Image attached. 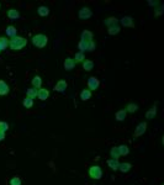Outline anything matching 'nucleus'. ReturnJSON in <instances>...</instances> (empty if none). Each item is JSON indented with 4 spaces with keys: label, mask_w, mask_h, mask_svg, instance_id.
<instances>
[{
    "label": "nucleus",
    "mask_w": 164,
    "mask_h": 185,
    "mask_svg": "<svg viewBox=\"0 0 164 185\" xmlns=\"http://www.w3.org/2000/svg\"><path fill=\"white\" fill-rule=\"evenodd\" d=\"M80 38H82V41H86V42L93 41V32H91V31H88V30H84L82 32Z\"/></svg>",
    "instance_id": "nucleus-19"
},
{
    "label": "nucleus",
    "mask_w": 164,
    "mask_h": 185,
    "mask_svg": "<svg viewBox=\"0 0 164 185\" xmlns=\"http://www.w3.org/2000/svg\"><path fill=\"white\" fill-rule=\"evenodd\" d=\"M5 138V132H2V131H0V141H2Z\"/></svg>",
    "instance_id": "nucleus-36"
},
{
    "label": "nucleus",
    "mask_w": 164,
    "mask_h": 185,
    "mask_svg": "<svg viewBox=\"0 0 164 185\" xmlns=\"http://www.w3.org/2000/svg\"><path fill=\"white\" fill-rule=\"evenodd\" d=\"M110 156H111L112 159H119V158L121 157L120 153H119L117 147H112V148H111V151H110Z\"/></svg>",
    "instance_id": "nucleus-32"
},
{
    "label": "nucleus",
    "mask_w": 164,
    "mask_h": 185,
    "mask_svg": "<svg viewBox=\"0 0 164 185\" xmlns=\"http://www.w3.org/2000/svg\"><path fill=\"white\" fill-rule=\"evenodd\" d=\"M91 16H93V11H91L89 7H86V6L82 7V9L79 10V12H78V17H79L80 20H88V19H90Z\"/></svg>",
    "instance_id": "nucleus-5"
},
{
    "label": "nucleus",
    "mask_w": 164,
    "mask_h": 185,
    "mask_svg": "<svg viewBox=\"0 0 164 185\" xmlns=\"http://www.w3.org/2000/svg\"><path fill=\"white\" fill-rule=\"evenodd\" d=\"M78 48H79V52H88V48H89V42H86V41H79V43H78Z\"/></svg>",
    "instance_id": "nucleus-27"
},
{
    "label": "nucleus",
    "mask_w": 164,
    "mask_h": 185,
    "mask_svg": "<svg viewBox=\"0 0 164 185\" xmlns=\"http://www.w3.org/2000/svg\"><path fill=\"white\" fill-rule=\"evenodd\" d=\"M99 87H100V80H99L97 78H95V77H90V78L88 79V89H89L90 92H95V90H97Z\"/></svg>",
    "instance_id": "nucleus-4"
},
{
    "label": "nucleus",
    "mask_w": 164,
    "mask_h": 185,
    "mask_svg": "<svg viewBox=\"0 0 164 185\" xmlns=\"http://www.w3.org/2000/svg\"><path fill=\"white\" fill-rule=\"evenodd\" d=\"M26 45L27 40L22 36H15L9 40V48H11L12 51H21L22 48L26 47Z\"/></svg>",
    "instance_id": "nucleus-1"
},
{
    "label": "nucleus",
    "mask_w": 164,
    "mask_h": 185,
    "mask_svg": "<svg viewBox=\"0 0 164 185\" xmlns=\"http://www.w3.org/2000/svg\"><path fill=\"white\" fill-rule=\"evenodd\" d=\"M10 92V87L7 85L6 82L0 80V96H5Z\"/></svg>",
    "instance_id": "nucleus-10"
},
{
    "label": "nucleus",
    "mask_w": 164,
    "mask_h": 185,
    "mask_svg": "<svg viewBox=\"0 0 164 185\" xmlns=\"http://www.w3.org/2000/svg\"><path fill=\"white\" fill-rule=\"evenodd\" d=\"M5 32H6V36H7V37H10V38H12V37L17 36V28H16L15 26H12V25L7 26V27H6V30H5Z\"/></svg>",
    "instance_id": "nucleus-12"
},
{
    "label": "nucleus",
    "mask_w": 164,
    "mask_h": 185,
    "mask_svg": "<svg viewBox=\"0 0 164 185\" xmlns=\"http://www.w3.org/2000/svg\"><path fill=\"white\" fill-rule=\"evenodd\" d=\"M31 84H32V88H36V89H40L41 85H42V78L40 75H35L31 80Z\"/></svg>",
    "instance_id": "nucleus-16"
},
{
    "label": "nucleus",
    "mask_w": 164,
    "mask_h": 185,
    "mask_svg": "<svg viewBox=\"0 0 164 185\" xmlns=\"http://www.w3.org/2000/svg\"><path fill=\"white\" fill-rule=\"evenodd\" d=\"M73 59H74L76 64H77V63H83V62L85 61V54H84L83 52H77Z\"/></svg>",
    "instance_id": "nucleus-29"
},
{
    "label": "nucleus",
    "mask_w": 164,
    "mask_h": 185,
    "mask_svg": "<svg viewBox=\"0 0 164 185\" xmlns=\"http://www.w3.org/2000/svg\"><path fill=\"white\" fill-rule=\"evenodd\" d=\"M67 87H68V84H67V82L66 80H58L57 83H56V87H54V90L57 92H64L67 90Z\"/></svg>",
    "instance_id": "nucleus-8"
},
{
    "label": "nucleus",
    "mask_w": 164,
    "mask_h": 185,
    "mask_svg": "<svg viewBox=\"0 0 164 185\" xmlns=\"http://www.w3.org/2000/svg\"><path fill=\"white\" fill-rule=\"evenodd\" d=\"M104 24L107 26V27H111V26H115V25H119V20L116 19V17H114V16H111V17H107L105 21H104Z\"/></svg>",
    "instance_id": "nucleus-21"
},
{
    "label": "nucleus",
    "mask_w": 164,
    "mask_h": 185,
    "mask_svg": "<svg viewBox=\"0 0 164 185\" xmlns=\"http://www.w3.org/2000/svg\"><path fill=\"white\" fill-rule=\"evenodd\" d=\"M88 174H89V177H90L91 179L99 180V179L102 178V169H101L97 164H95V166H91V167L89 168Z\"/></svg>",
    "instance_id": "nucleus-3"
},
{
    "label": "nucleus",
    "mask_w": 164,
    "mask_h": 185,
    "mask_svg": "<svg viewBox=\"0 0 164 185\" xmlns=\"http://www.w3.org/2000/svg\"><path fill=\"white\" fill-rule=\"evenodd\" d=\"M119 166H120L119 159H112V158H110V159L107 161V167H109L111 170H119Z\"/></svg>",
    "instance_id": "nucleus-14"
},
{
    "label": "nucleus",
    "mask_w": 164,
    "mask_h": 185,
    "mask_svg": "<svg viewBox=\"0 0 164 185\" xmlns=\"http://www.w3.org/2000/svg\"><path fill=\"white\" fill-rule=\"evenodd\" d=\"M120 31H121V28H120V26H119V25H115V26L107 27V32H109V35H111V36L119 35V33H120Z\"/></svg>",
    "instance_id": "nucleus-23"
},
{
    "label": "nucleus",
    "mask_w": 164,
    "mask_h": 185,
    "mask_svg": "<svg viewBox=\"0 0 164 185\" xmlns=\"http://www.w3.org/2000/svg\"><path fill=\"white\" fill-rule=\"evenodd\" d=\"M149 5H158V1H149Z\"/></svg>",
    "instance_id": "nucleus-37"
},
{
    "label": "nucleus",
    "mask_w": 164,
    "mask_h": 185,
    "mask_svg": "<svg viewBox=\"0 0 164 185\" xmlns=\"http://www.w3.org/2000/svg\"><path fill=\"white\" fill-rule=\"evenodd\" d=\"M117 149H119V153H120L121 157H122V156H127V154L130 153V148H128V146H126V144L119 146Z\"/></svg>",
    "instance_id": "nucleus-24"
},
{
    "label": "nucleus",
    "mask_w": 164,
    "mask_h": 185,
    "mask_svg": "<svg viewBox=\"0 0 164 185\" xmlns=\"http://www.w3.org/2000/svg\"><path fill=\"white\" fill-rule=\"evenodd\" d=\"M7 130H9V123L5 122V121H0V131L6 132Z\"/></svg>",
    "instance_id": "nucleus-34"
},
{
    "label": "nucleus",
    "mask_w": 164,
    "mask_h": 185,
    "mask_svg": "<svg viewBox=\"0 0 164 185\" xmlns=\"http://www.w3.org/2000/svg\"><path fill=\"white\" fill-rule=\"evenodd\" d=\"M125 110H126V112H131V114H133V112H136V111L138 110V105L135 104V102H130V104L125 107Z\"/></svg>",
    "instance_id": "nucleus-26"
},
{
    "label": "nucleus",
    "mask_w": 164,
    "mask_h": 185,
    "mask_svg": "<svg viewBox=\"0 0 164 185\" xmlns=\"http://www.w3.org/2000/svg\"><path fill=\"white\" fill-rule=\"evenodd\" d=\"M22 184V180L20 177H14L10 179V185H21Z\"/></svg>",
    "instance_id": "nucleus-33"
},
{
    "label": "nucleus",
    "mask_w": 164,
    "mask_h": 185,
    "mask_svg": "<svg viewBox=\"0 0 164 185\" xmlns=\"http://www.w3.org/2000/svg\"><path fill=\"white\" fill-rule=\"evenodd\" d=\"M146 130H147V123H146V122H141V123H138V125H137V127H136V131H135L133 137H135V138H137V137H140V136L145 135Z\"/></svg>",
    "instance_id": "nucleus-6"
},
{
    "label": "nucleus",
    "mask_w": 164,
    "mask_h": 185,
    "mask_svg": "<svg viewBox=\"0 0 164 185\" xmlns=\"http://www.w3.org/2000/svg\"><path fill=\"white\" fill-rule=\"evenodd\" d=\"M31 42L32 45L36 47V48H43L47 46L48 43V37L43 33H37V35H33L32 38H31Z\"/></svg>",
    "instance_id": "nucleus-2"
},
{
    "label": "nucleus",
    "mask_w": 164,
    "mask_h": 185,
    "mask_svg": "<svg viewBox=\"0 0 164 185\" xmlns=\"http://www.w3.org/2000/svg\"><path fill=\"white\" fill-rule=\"evenodd\" d=\"M37 97H38L40 100H42V101L47 100V99L50 97V90H47V89H45V88H40V89H38V92H37Z\"/></svg>",
    "instance_id": "nucleus-9"
},
{
    "label": "nucleus",
    "mask_w": 164,
    "mask_h": 185,
    "mask_svg": "<svg viewBox=\"0 0 164 185\" xmlns=\"http://www.w3.org/2000/svg\"><path fill=\"white\" fill-rule=\"evenodd\" d=\"M22 105H24V107H26V109H31V107L33 106V100L30 99V97H25L24 101H22Z\"/></svg>",
    "instance_id": "nucleus-31"
},
{
    "label": "nucleus",
    "mask_w": 164,
    "mask_h": 185,
    "mask_svg": "<svg viewBox=\"0 0 164 185\" xmlns=\"http://www.w3.org/2000/svg\"><path fill=\"white\" fill-rule=\"evenodd\" d=\"M95 48H96V43H95L94 41H90V42H89V48H88V52H93V51H95Z\"/></svg>",
    "instance_id": "nucleus-35"
},
{
    "label": "nucleus",
    "mask_w": 164,
    "mask_h": 185,
    "mask_svg": "<svg viewBox=\"0 0 164 185\" xmlns=\"http://www.w3.org/2000/svg\"><path fill=\"white\" fill-rule=\"evenodd\" d=\"M37 92H38V89H36V88H28L27 90H26V95H27V97H30V99H35V97H37Z\"/></svg>",
    "instance_id": "nucleus-25"
},
{
    "label": "nucleus",
    "mask_w": 164,
    "mask_h": 185,
    "mask_svg": "<svg viewBox=\"0 0 164 185\" xmlns=\"http://www.w3.org/2000/svg\"><path fill=\"white\" fill-rule=\"evenodd\" d=\"M126 116H127V112H126V110H125V109H122V110H119V111L116 112L115 118H116V121L121 122V121H125Z\"/></svg>",
    "instance_id": "nucleus-17"
},
{
    "label": "nucleus",
    "mask_w": 164,
    "mask_h": 185,
    "mask_svg": "<svg viewBox=\"0 0 164 185\" xmlns=\"http://www.w3.org/2000/svg\"><path fill=\"white\" fill-rule=\"evenodd\" d=\"M131 168H132L131 163H120V166H119V170L122 173H128L131 170Z\"/></svg>",
    "instance_id": "nucleus-22"
},
{
    "label": "nucleus",
    "mask_w": 164,
    "mask_h": 185,
    "mask_svg": "<svg viewBox=\"0 0 164 185\" xmlns=\"http://www.w3.org/2000/svg\"><path fill=\"white\" fill-rule=\"evenodd\" d=\"M119 22H120L122 26H125V27H133V26H135L133 19H132L131 16H123Z\"/></svg>",
    "instance_id": "nucleus-7"
},
{
    "label": "nucleus",
    "mask_w": 164,
    "mask_h": 185,
    "mask_svg": "<svg viewBox=\"0 0 164 185\" xmlns=\"http://www.w3.org/2000/svg\"><path fill=\"white\" fill-rule=\"evenodd\" d=\"M37 14H38L41 17H46V16L50 15V9H48L47 6H45V5H41V6H38V9H37Z\"/></svg>",
    "instance_id": "nucleus-15"
},
{
    "label": "nucleus",
    "mask_w": 164,
    "mask_h": 185,
    "mask_svg": "<svg viewBox=\"0 0 164 185\" xmlns=\"http://www.w3.org/2000/svg\"><path fill=\"white\" fill-rule=\"evenodd\" d=\"M7 17H9L10 20L15 21V20H17V19L20 17V12H19L16 9H9V10H7Z\"/></svg>",
    "instance_id": "nucleus-13"
},
{
    "label": "nucleus",
    "mask_w": 164,
    "mask_h": 185,
    "mask_svg": "<svg viewBox=\"0 0 164 185\" xmlns=\"http://www.w3.org/2000/svg\"><path fill=\"white\" fill-rule=\"evenodd\" d=\"M82 64H83V69H84L85 72H90V71H93V68H94V62H93L91 59H85Z\"/></svg>",
    "instance_id": "nucleus-18"
},
{
    "label": "nucleus",
    "mask_w": 164,
    "mask_h": 185,
    "mask_svg": "<svg viewBox=\"0 0 164 185\" xmlns=\"http://www.w3.org/2000/svg\"><path fill=\"white\" fill-rule=\"evenodd\" d=\"M0 53H1V51H0Z\"/></svg>",
    "instance_id": "nucleus-39"
},
{
    "label": "nucleus",
    "mask_w": 164,
    "mask_h": 185,
    "mask_svg": "<svg viewBox=\"0 0 164 185\" xmlns=\"http://www.w3.org/2000/svg\"><path fill=\"white\" fill-rule=\"evenodd\" d=\"M63 67H64L66 71H72V69H74V67H76L74 59H73V58H66V61H64V63H63Z\"/></svg>",
    "instance_id": "nucleus-11"
},
{
    "label": "nucleus",
    "mask_w": 164,
    "mask_h": 185,
    "mask_svg": "<svg viewBox=\"0 0 164 185\" xmlns=\"http://www.w3.org/2000/svg\"><path fill=\"white\" fill-rule=\"evenodd\" d=\"M9 48V38L6 36H0V51H5Z\"/></svg>",
    "instance_id": "nucleus-20"
},
{
    "label": "nucleus",
    "mask_w": 164,
    "mask_h": 185,
    "mask_svg": "<svg viewBox=\"0 0 164 185\" xmlns=\"http://www.w3.org/2000/svg\"><path fill=\"white\" fill-rule=\"evenodd\" d=\"M0 7H1V4H0Z\"/></svg>",
    "instance_id": "nucleus-38"
},
{
    "label": "nucleus",
    "mask_w": 164,
    "mask_h": 185,
    "mask_svg": "<svg viewBox=\"0 0 164 185\" xmlns=\"http://www.w3.org/2000/svg\"><path fill=\"white\" fill-rule=\"evenodd\" d=\"M90 97H91V92H90L89 89L82 90V92H80V100H82V101H86V100H89Z\"/></svg>",
    "instance_id": "nucleus-28"
},
{
    "label": "nucleus",
    "mask_w": 164,
    "mask_h": 185,
    "mask_svg": "<svg viewBox=\"0 0 164 185\" xmlns=\"http://www.w3.org/2000/svg\"><path fill=\"white\" fill-rule=\"evenodd\" d=\"M156 115H157V107H156V106H153V107H151V109L147 111L146 117H147V120H152Z\"/></svg>",
    "instance_id": "nucleus-30"
}]
</instances>
